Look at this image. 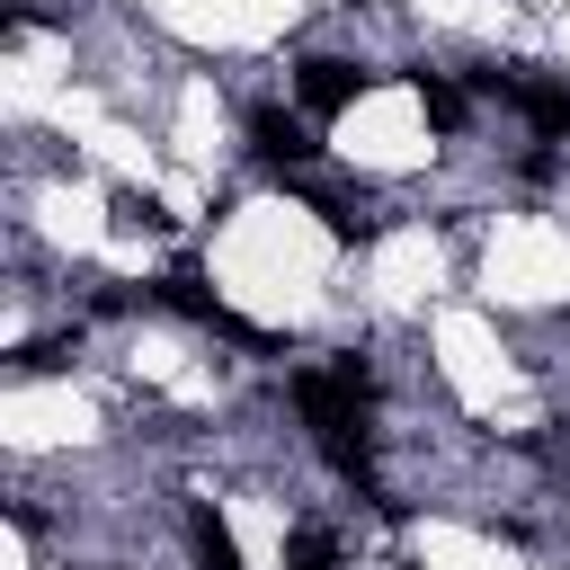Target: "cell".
Here are the masks:
<instances>
[{"label": "cell", "mask_w": 570, "mask_h": 570, "mask_svg": "<svg viewBox=\"0 0 570 570\" xmlns=\"http://www.w3.org/2000/svg\"><path fill=\"white\" fill-rule=\"evenodd\" d=\"M356 383L347 374H294V410L312 419V436H321V454L356 481V490H374V445H365V419H356Z\"/></svg>", "instance_id": "obj_1"}, {"label": "cell", "mask_w": 570, "mask_h": 570, "mask_svg": "<svg viewBox=\"0 0 570 570\" xmlns=\"http://www.w3.org/2000/svg\"><path fill=\"white\" fill-rule=\"evenodd\" d=\"M294 89H303V107H312V116H338V107L365 89V71H356V62H338V53H312V62H294Z\"/></svg>", "instance_id": "obj_2"}, {"label": "cell", "mask_w": 570, "mask_h": 570, "mask_svg": "<svg viewBox=\"0 0 570 570\" xmlns=\"http://www.w3.org/2000/svg\"><path fill=\"white\" fill-rule=\"evenodd\" d=\"M249 151H267V160H285V169H294V160H312V134H303L294 116L258 107V116H249Z\"/></svg>", "instance_id": "obj_3"}, {"label": "cell", "mask_w": 570, "mask_h": 570, "mask_svg": "<svg viewBox=\"0 0 570 570\" xmlns=\"http://www.w3.org/2000/svg\"><path fill=\"white\" fill-rule=\"evenodd\" d=\"M187 534H196V570H240V543H232V525H223L214 508H196Z\"/></svg>", "instance_id": "obj_4"}, {"label": "cell", "mask_w": 570, "mask_h": 570, "mask_svg": "<svg viewBox=\"0 0 570 570\" xmlns=\"http://www.w3.org/2000/svg\"><path fill=\"white\" fill-rule=\"evenodd\" d=\"M410 89H419V107H428V125H436V134H454V125H463V89H454L445 71H410Z\"/></svg>", "instance_id": "obj_5"}, {"label": "cell", "mask_w": 570, "mask_h": 570, "mask_svg": "<svg viewBox=\"0 0 570 570\" xmlns=\"http://www.w3.org/2000/svg\"><path fill=\"white\" fill-rule=\"evenodd\" d=\"M285 570H338L330 525H294V534H285Z\"/></svg>", "instance_id": "obj_6"}]
</instances>
